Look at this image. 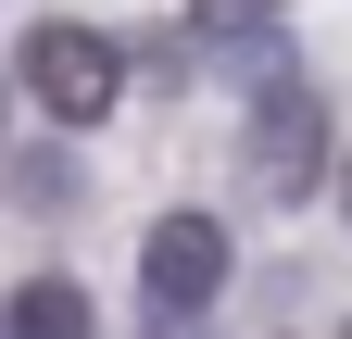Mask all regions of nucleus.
Segmentation results:
<instances>
[{
	"label": "nucleus",
	"mask_w": 352,
	"mask_h": 339,
	"mask_svg": "<svg viewBox=\"0 0 352 339\" xmlns=\"http://www.w3.org/2000/svg\"><path fill=\"white\" fill-rule=\"evenodd\" d=\"M13 75H25V101L51 113V126H101V113L126 101V38H101V25H63V13H38V25L13 38Z\"/></svg>",
	"instance_id": "nucleus-1"
},
{
	"label": "nucleus",
	"mask_w": 352,
	"mask_h": 339,
	"mask_svg": "<svg viewBox=\"0 0 352 339\" xmlns=\"http://www.w3.org/2000/svg\"><path fill=\"white\" fill-rule=\"evenodd\" d=\"M139 289H151V327H201L214 289H227V226L214 214H164L139 251Z\"/></svg>",
	"instance_id": "nucleus-2"
},
{
	"label": "nucleus",
	"mask_w": 352,
	"mask_h": 339,
	"mask_svg": "<svg viewBox=\"0 0 352 339\" xmlns=\"http://www.w3.org/2000/svg\"><path fill=\"white\" fill-rule=\"evenodd\" d=\"M315 176H327V113H315V89H277L252 113V189L264 201H302Z\"/></svg>",
	"instance_id": "nucleus-3"
},
{
	"label": "nucleus",
	"mask_w": 352,
	"mask_h": 339,
	"mask_svg": "<svg viewBox=\"0 0 352 339\" xmlns=\"http://www.w3.org/2000/svg\"><path fill=\"white\" fill-rule=\"evenodd\" d=\"M13 339H88V289L76 277H25L13 289Z\"/></svg>",
	"instance_id": "nucleus-4"
},
{
	"label": "nucleus",
	"mask_w": 352,
	"mask_h": 339,
	"mask_svg": "<svg viewBox=\"0 0 352 339\" xmlns=\"http://www.w3.org/2000/svg\"><path fill=\"white\" fill-rule=\"evenodd\" d=\"M201 51H214V63H227V75H252V89H264V101H277V89H289V75H277V25H214V38H201Z\"/></svg>",
	"instance_id": "nucleus-5"
},
{
	"label": "nucleus",
	"mask_w": 352,
	"mask_h": 339,
	"mask_svg": "<svg viewBox=\"0 0 352 339\" xmlns=\"http://www.w3.org/2000/svg\"><path fill=\"white\" fill-rule=\"evenodd\" d=\"M264 13H277V0H189V25L214 38V25H264Z\"/></svg>",
	"instance_id": "nucleus-6"
},
{
	"label": "nucleus",
	"mask_w": 352,
	"mask_h": 339,
	"mask_svg": "<svg viewBox=\"0 0 352 339\" xmlns=\"http://www.w3.org/2000/svg\"><path fill=\"white\" fill-rule=\"evenodd\" d=\"M164 339H189V327H164Z\"/></svg>",
	"instance_id": "nucleus-7"
},
{
	"label": "nucleus",
	"mask_w": 352,
	"mask_h": 339,
	"mask_svg": "<svg viewBox=\"0 0 352 339\" xmlns=\"http://www.w3.org/2000/svg\"><path fill=\"white\" fill-rule=\"evenodd\" d=\"M340 339H352V327H340Z\"/></svg>",
	"instance_id": "nucleus-8"
}]
</instances>
